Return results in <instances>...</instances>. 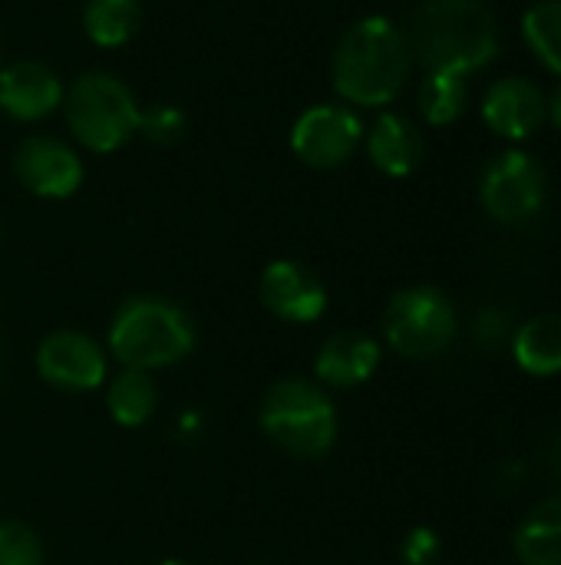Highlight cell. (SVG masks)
<instances>
[{
    "instance_id": "1",
    "label": "cell",
    "mask_w": 561,
    "mask_h": 565,
    "mask_svg": "<svg viewBox=\"0 0 561 565\" xmlns=\"http://www.w3.org/2000/svg\"><path fill=\"white\" fill-rule=\"evenodd\" d=\"M413 63L476 73L499 53V23L486 0H420L403 30Z\"/></svg>"
},
{
    "instance_id": "2",
    "label": "cell",
    "mask_w": 561,
    "mask_h": 565,
    "mask_svg": "<svg viewBox=\"0 0 561 565\" xmlns=\"http://www.w3.org/2000/svg\"><path fill=\"white\" fill-rule=\"evenodd\" d=\"M413 70L403 30L390 17L357 20L334 50V89L354 106L393 103Z\"/></svg>"
},
{
    "instance_id": "3",
    "label": "cell",
    "mask_w": 561,
    "mask_h": 565,
    "mask_svg": "<svg viewBox=\"0 0 561 565\" xmlns=\"http://www.w3.org/2000/svg\"><path fill=\"white\" fill-rule=\"evenodd\" d=\"M195 348L192 318L169 298L139 295L116 308L109 321V351L122 367L159 371L188 358Z\"/></svg>"
},
{
    "instance_id": "4",
    "label": "cell",
    "mask_w": 561,
    "mask_h": 565,
    "mask_svg": "<svg viewBox=\"0 0 561 565\" xmlns=\"http://www.w3.org/2000/svg\"><path fill=\"white\" fill-rule=\"evenodd\" d=\"M265 437L301 460L324 457L337 440V407L331 394L308 377H284L278 381L258 411Z\"/></svg>"
},
{
    "instance_id": "5",
    "label": "cell",
    "mask_w": 561,
    "mask_h": 565,
    "mask_svg": "<svg viewBox=\"0 0 561 565\" xmlns=\"http://www.w3.org/2000/svg\"><path fill=\"white\" fill-rule=\"evenodd\" d=\"M63 103L73 136L89 152H116L139 132L142 109L132 89L112 73H83Z\"/></svg>"
},
{
    "instance_id": "6",
    "label": "cell",
    "mask_w": 561,
    "mask_h": 565,
    "mask_svg": "<svg viewBox=\"0 0 561 565\" xmlns=\"http://www.w3.org/2000/svg\"><path fill=\"white\" fill-rule=\"evenodd\" d=\"M460 318L453 301L433 285H410L397 291L384 311L387 344L410 361L440 358L456 338Z\"/></svg>"
},
{
    "instance_id": "7",
    "label": "cell",
    "mask_w": 561,
    "mask_h": 565,
    "mask_svg": "<svg viewBox=\"0 0 561 565\" xmlns=\"http://www.w3.org/2000/svg\"><path fill=\"white\" fill-rule=\"evenodd\" d=\"M546 169L522 149L499 152L479 179V202L503 225H526L536 218L546 205Z\"/></svg>"
},
{
    "instance_id": "8",
    "label": "cell",
    "mask_w": 561,
    "mask_h": 565,
    "mask_svg": "<svg viewBox=\"0 0 561 565\" xmlns=\"http://www.w3.org/2000/svg\"><path fill=\"white\" fill-rule=\"evenodd\" d=\"M364 142V122L341 103H321L304 109L291 129V149L314 169L344 166Z\"/></svg>"
},
{
    "instance_id": "9",
    "label": "cell",
    "mask_w": 561,
    "mask_h": 565,
    "mask_svg": "<svg viewBox=\"0 0 561 565\" xmlns=\"http://www.w3.org/2000/svg\"><path fill=\"white\" fill-rule=\"evenodd\" d=\"M36 371L56 391H96L106 381V351L89 334L53 331L36 348Z\"/></svg>"
},
{
    "instance_id": "10",
    "label": "cell",
    "mask_w": 561,
    "mask_h": 565,
    "mask_svg": "<svg viewBox=\"0 0 561 565\" xmlns=\"http://www.w3.org/2000/svg\"><path fill=\"white\" fill-rule=\"evenodd\" d=\"M20 185L40 199H66L83 185V159L53 136H30L13 152Z\"/></svg>"
},
{
    "instance_id": "11",
    "label": "cell",
    "mask_w": 561,
    "mask_h": 565,
    "mask_svg": "<svg viewBox=\"0 0 561 565\" xmlns=\"http://www.w3.org/2000/svg\"><path fill=\"white\" fill-rule=\"evenodd\" d=\"M258 291H261L265 308L274 318L291 321V324L317 321L327 311V288H324V281L308 265H301L294 258L271 262L261 271Z\"/></svg>"
},
{
    "instance_id": "12",
    "label": "cell",
    "mask_w": 561,
    "mask_h": 565,
    "mask_svg": "<svg viewBox=\"0 0 561 565\" xmlns=\"http://www.w3.org/2000/svg\"><path fill=\"white\" fill-rule=\"evenodd\" d=\"M483 119L503 139H529L546 122V93L526 76H503L483 96Z\"/></svg>"
},
{
    "instance_id": "13",
    "label": "cell",
    "mask_w": 561,
    "mask_h": 565,
    "mask_svg": "<svg viewBox=\"0 0 561 565\" xmlns=\"http://www.w3.org/2000/svg\"><path fill=\"white\" fill-rule=\"evenodd\" d=\"M63 103L60 76L40 60H17L0 70V113L36 122Z\"/></svg>"
},
{
    "instance_id": "14",
    "label": "cell",
    "mask_w": 561,
    "mask_h": 565,
    "mask_svg": "<svg viewBox=\"0 0 561 565\" xmlns=\"http://www.w3.org/2000/svg\"><path fill=\"white\" fill-rule=\"evenodd\" d=\"M380 367V344L364 331L331 334L314 358V377L321 387H360Z\"/></svg>"
},
{
    "instance_id": "15",
    "label": "cell",
    "mask_w": 561,
    "mask_h": 565,
    "mask_svg": "<svg viewBox=\"0 0 561 565\" xmlns=\"http://www.w3.org/2000/svg\"><path fill=\"white\" fill-rule=\"evenodd\" d=\"M367 156L384 175L403 179L423 162V136L407 116L384 113L367 132Z\"/></svg>"
},
{
    "instance_id": "16",
    "label": "cell",
    "mask_w": 561,
    "mask_h": 565,
    "mask_svg": "<svg viewBox=\"0 0 561 565\" xmlns=\"http://www.w3.org/2000/svg\"><path fill=\"white\" fill-rule=\"evenodd\" d=\"M513 553L522 565H561V490L529 507L513 533Z\"/></svg>"
},
{
    "instance_id": "17",
    "label": "cell",
    "mask_w": 561,
    "mask_h": 565,
    "mask_svg": "<svg viewBox=\"0 0 561 565\" xmlns=\"http://www.w3.org/2000/svg\"><path fill=\"white\" fill-rule=\"evenodd\" d=\"M513 358L532 377L561 374V315L546 311L532 315L513 331Z\"/></svg>"
},
{
    "instance_id": "18",
    "label": "cell",
    "mask_w": 561,
    "mask_h": 565,
    "mask_svg": "<svg viewBox=\"0 0 561 565\" xmlns=\"http://www.w3.org/2000/svg\"><path fill=\"white\" fill-rule=\"evenodd\" d=\"M106 407L119 427L149 424L159 407V387H155L152 374L136 371V367H126L122 374H116L106 391Z\"/></svg>"
},
{
    "instance_id": "19",
    "label": "cell",
    "mask_w": 561,
    "mask_h": 565,
    "mask_svg": "<svg viewBox=\"0 0 561 565\" xmlns=\"http://www.w3.org/2000/svg\"><path fill=\"white\" fill-rule=\"evenodd\" d=\"M417 106H420V116L430 126L456 122L466 113V106H470V83H466V76L453 73V70H430L423 76V83H420Z\"/></svg>"
},
{
    "instance_id": "20",
    "label": "cell",
    "mask_w": 561,
    "mask_h": 565,
    "mask_svg": "<svg viewBox=\"0 0 561 565\" xmlns=\"http://www.w3.org/2000/svg\"><path fill=\"white\" fill-rule=\"evenodd\" d=\"M142 20L139 0H89L83 10V26L86 36L96 46H122L136 36Z\"/></svg>"
},
{
    "instance_id": "21",
    "label": "cell",
    "mask_w": 561,
    "mask_h": 565,
    "mask_svg": "<svg viewBox=\"0 0 561 565\" xmlns=\"http://www.w3.org/2000/svg\"><path fill=\"white\" fill-rule=\"evenodd\" d=\"M522 36L532 56L561 76V0H539L522 17Z\"/></svg>"
},
{
    "instance_id": "22",
    "label": "cell",
    "mask_w": 561,
    "mask_h": 565,
    "mask_svg": "<svg viewBox=\"0 0 561 565\" xmlns=\"http://www.w3.org/2000/svg\"><path fill=\"white\" fill-rule=\"evenodd\" d=\"M0 565H43V543L26 523H0Z\"/></svg>"
},
{
    "instance_id": "23",
    "label": "cell",
    "mask_w": 561,
    "mask_h": 565,
    "mask_svg": "<svg viewBox=\"0 0 561 565\" xmlns=\"http://www.w3.org/2000/svg\"><path fill=\"white\" fill-rule=\"evenodd\" d=\"M139 132L155 146H172L185 136V113L179 106H152L139 116Z\"/></svg>"
},
{
    "instance_id": "24",
    "label": "cell",
    "mask_w": 561,
    "mask_h": 565,
    "mask_svg": "<svg viewBox=\"0 0 561 565\" xmlns=\"http://www.w3.org/2000/svg\"><path fill=\"white\" fill-rule=\"evenodd\" d=\"M513 331H516L513 315H509V308H499V305L483 308V311L476 315V321H473V338H476V344L486 348V351H496V348H503L506 341H513Z\"/></svg>"
},
{
    "instance_id": "25",
    "label": "cell",
    "mask_w": 561,
    "mask_h": 565,
    "mask_svg": "<svg viewBox=\"0 0 561 565\" xmlns=\"http://www.w3.org/2000/svg\"><path fill=\"white\" fill-rule=\"evenodd\" d=\"M440 550H443L440 536L430 526H417V530L407 533V540L400 546V556H403L407 565H433L440 559Z\"/></svg>"
},
{
    "instance_id": "26",
    "label": "cell",
    "mask_w": 561,
    "mask_h": 565,
    "mask_svg": "<svg viewBox=\"0 0 561 565\" xmlns=\"http://www.w3.org/2000/svg\"><path fill=\"white\" fill-rule=\"evenodd\" d=\"M546 463H549V473H552V480L559 483L561 490V434L549 444V450H546Z\"/></svg>"
},
{
    "instance_id": "27",
    "label": "cell",
    "mask_w": 561,
    "mask_h": 565,
    "mask_svg": "<svg viewBox=\"0 0 561 565\" xmlns=\"http://www.w3.org/2000/svg\"><path fill=\"white\" fill-rule=\"evenodd\" d=\"M546 119L555 126L561 132V79H559V86L552 89V96L546 99Z\"/></svg>"
},
{
    "instance_id": "28",
    "label": "cell",
    "mask_w": 561,
    "mask_h": 565,
    "mask_svg": "<svg viewBox=\"0 0 561 565\" xmlns=\"http://www.w3.org/2000/svg\"><path fill=\"white\" fill-rule=\"evenodd\" d=\"M155 565H192V563H185V559H162V563H155Z\"/></svg>"
}]
</instances>
